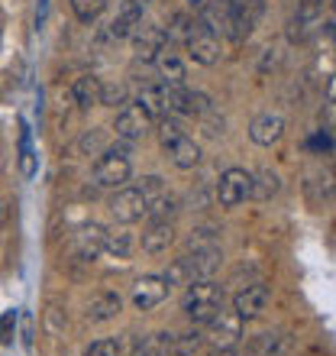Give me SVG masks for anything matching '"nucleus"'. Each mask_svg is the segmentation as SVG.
Segmentation results:
<instances>
[{
  "label": "nucleus",
  "mask_w": 336,
  "mask_h": 356,
  "mask_svg": "<svg viewBox=\"0 0 336 356\" xmlns=\"http://www.w3.org/2000/svg\"><path fill=\"white\" fill-rule=\"evenodd\" d=\"M68 91H72V104H78V111H91L101 104V78L81 75L68 85Z\"/></svg>",
  "instance_id": "obj_20"
},
{
  "label": "nucleus",
  "mask_w": 336,
  "mask_h": 356,
  "mask_svg": "<svg viewBox=\"0 0 336 356\" xmlns=\"http://www.w3.org/2000/svg\"><path fill=\"white\" fill-rule=\"evenodd\" d=\"M136 246H140L136 234H133L126 224H120V227H113V230H107V243H103V253H110L113 259H130V256L136 253Z\"/></svg>",
  "instance_id": "obj_22"
},
{
  "label": "nucleus",
  "mask_w": 336,
  "mask_h": 356,
  "mask_svg": "<svg viewBox=\"0 0 336 356\" xmlns=\"http://www.w3.org/2000/svg\"><path fill=\"white\" fill-rule=\"evenodd\" d=\"M194 26H197L194 17H187V13H171V19H168V26H165L168 46H171V42H185Z\"/></svg>",
  "instance_id": "obj_27"
},
{
  "label": "nucleus",
  "mask_w": 336,
  "mask_h": 356,
  "mask_svg": "<svg viewBox=\"0 0 336 356\" xmlns=\"http://www.w3.org/2000/svg\"><path fill=\"white\" fill-rule=\"evenodd\" d=\"M133 178V159H130V143H110L107 149L94 162V188L101 191H117Z\"/></svg>",
  "instance_id": "obj_1"
},
{
  "label": "nucleus",
  "mask_w": 336,
  "mask_h": 356,
  "mask_svg": "<svg viewBox=\"0 0 336 356\" xmlns=\"http://www.w3.org/2000/svg\"><path fill=\"white\" fill-rule=\"evenodd\" d=\"M330 7H333V13H336V0H330Z\"/></svg>",
  "instance_id": "obj_47"
},
{
  "label": "nucleus",
  "mask_w": 336,
  "mask_h": 356,
  "mask_svg": "<svg viewBox=\"0 0 336 356\" xmlns=\"http://www.w3.org/2000/svg\"><path fill=\"white\" fill-rule=\"evenodd\" d=\"M320 19V0H298V26H314Z\"/></svg>",
  "instance_id": "obj_33"
},
{
  "label": "nucleus",
  "mask_w": 336,
  "mask_h": 356,
  "mask_svg": "<svg viewBox=\"0 0 336 356\" xmlns=\"http://www.w3.org/2000/svg\"><path fill=\"white\" fill-rule=\"evenodd\" d=\"M175 243V224L171 220H149V227L142 230V253H149V256H162L168 253V246Z\"/></svg>",
  "instance_id": "obj_14"
},
{
  "label": "nucleus",
  "mask_w": 336,
  "mask_h": 356,
  "mask_svg": "<svg viewBox=\"0 0 336 356\" xmlns=\"http://www.w3.org/2000/svg\"><path fill=\"white\" fill-rule=\"evenodd\" d=\"M269 298H271V291H269L265 282H249V285H243V289L233 295V311L243 321H255V318L265 314Z\"/></svg>",
  "instance_id": "obj_10"
},
{
  "label": "nucleus",
  "mask_w": 336,
  "mask_h": 356,
  "mask_svg": "<svg viewBox=\"0 0 336 356\" xmlns=\"http://www.w3.org/2000/svg\"><path fill=\"white\" fill-rule=\"evenodd\" d=\"M152 65H156V72H159V81H162V85H185V78H187L185 58L178 56L171 46L162 49Z\"/></svg>",
  "instance_id": "obj_17"
},
{
  "label": "nucleus",
  "mask_w": 336,
  "mask_h": 356,
  "mask_svg": "<svg viewBox=\"0 0 336 356\" xmlns=\"http://www.w3.org/2000/svg\"><path fill=\"white\" fill-rule=\"evenodd\" d=\"M285 136V117L278 111H265L249 123V140L255 146H275Z\"/></svg>",
  "instance_id": "obj_13"
},
{
  "label": "nucleus",
  "mask_w": 336,
  "mask_h": 356,
  "mask_svg": "<svg viewBox=\"0 0 336 356\" xmlns=\"http://www.w3.org/2000/svg\"><path fill=\"white\" fill-rule=\"evenodd\" d=\"M214 101L204 91H191L187 85H168V113L175 117H207Z\"/></svg>",
  "instance_id": "obj_4"
},
{
  "label": "nucleus",
  "mask_w": 336,
  "mask_h": 356,
  "mask_svg": "<svg viewBox=\"0 0 336 356\" xmlns=\"http://www.w3.org/2000/svg\"><path fill=\"white\" fill-rule=\"evenodd\" d=\"M278 191H281V178H278V172L259 169L255 175H252V197H255V201H269V197H275Z\"/></svg>",
  "instance_id": "obj_25"
},
{
  "label": "nucleus",
  "mask_w": 336,
  "mask_h": 356,
  "mask_svg": "<svg viewBox=\"0 0 336 356\" xmlns=\"http://www.w3.org/2000/svg\"><path fill=\"white\" fill-rule=\"evenodd\" d=\"M110 214L117 224H140L146 217V197L136 185H123L110 195Z\"/></svg>",
  "instance_id": "obj_5"
},
{
  "label": "nucleus",
  "mask_w": 336,
  "mask_h": 356,
  "mask_svg": "<svg viewBox=\"0 0 336 356\" xmlns=\"http://www.w3.org/2000/svg\"><path fill=\"white\" fill-rule=\"evenodd\" d=\"M120 311H123L120 291L101 289V291H94L91 298H87V305H84V318L91 321V324H107V321H113Z\"/></svg>",
  "instance_id": "obj_12"
},
{
  "label": "nucleus",
  "mask_w": 336,
  "mask_h": 356,
  "mask_svg": "<svg viewBox=\"0 0 336 356\" xmlns=\"http://www.w3.org/2000/svg\"><path fill=\"white\" fill-rule=\"evenodd\" d=\"M168 295H171V285L165 282V275H142L133 285L130 301L136 311H152V308H159Z\"/></svg>",
  "instance_id": "obj_11"
},
{
  "label": "nucleus",
  "mask_w": 336,
  "mask_h": 356,
  "mask_svg": "<svg viewBox=\"0 0 336 356\" xmlns=\"http://www.w3.org/2000/svg\"><path fill=\"white\" fill-rule=\"evenodd\" d=\"M181 308H185V318L194 327H204L207 321L224 308V285H217L214 279H194L191 285H185Z\"/></svg>",
  "instance_id": "obj_2"
},
{
  "label": "nucleus",
  "mask_w": 336,
  "mask_h": 356,
  "mask_svg": "<svg viewBox=\"0 0 336 356\" xmlns=\"http://www.w3.org/2000/svg\"><path fill=\"white\" fill-rule=\"evenodd\" d=\"M13 337H17V311H3L0 314V343L10 347Z\"/></svg>",
  "instance_id": "obj_34"
},
{
  "label": "nucleus",
  "mask_w": 336,
  "mask_h": 356,
  "mask_svg": "<svg viewBox=\"0 0 336 356\" xmlns=\"http://www.w3.org/2000/svg\"><path fill=\"white\" fill-rule=\"evenodd\" d=\"M278 343H281L278 334H259L255 343H252V356H271L278 350Z\"/></svg>",
  "instance_id": "obj_35"
},
{
  "label": "nucleus",
  "mask_w": 336,
  "mask_h": 356,
  "mask_svg": "<svg viewBox=\"0 0 336 356\" xmlns=\"http://www.w3.org/2000/svg\"><path fill=\"white\" fill-rule=\"evenodd\" d=\"M101 104L103 107H123V104H130V91L123 81H110V85H103L101 81Z\"/></svg>",
  "instance_id": "obj_29"
},
{
  "label": "nucleus",
  "mask_w": 336,
  "mask_h": 356,
  "mask_svg": "<svg viewBox=\"0 0 336 356\" xmlns=\"http://www.w3.org/2000/svg\"><path fill=\"white\" fill-rule=\"evenodd\" d=\"M130 3H136V7H146V3H152V0H130Z\"/></svg>",
  "instance_id": "obj_44"
},
{
  "label": "nucleus",
  "mask_w": 336,
  "mask_h": 356,
  "mask_svg": "<svg viewBox=\"0 0 336 356\" xmlns=\"http://www.w3.org/2000/svg\"><path fill=\"white\" fill-rule=\"evenodd\" d=\"M23 347L33 350V321L23 318Z\"/></svg>",
  "instance_id": "obj_40"
},
{
  "label": "nucleus",
  "mask_w": 336,
  "mask_h": 356,
  "mask_svg": "<svg viewBox=\"0 0 336 356\" xmlns=\"http://www.w3.org/2000/svg\"><path fill=\"white\" fill-rule=\"evenodd\" d=\"M168 159H171V165L175 169H181V172H191V169H197L201 165V146H197L191 136H178L171 146H168Z\"/></svg>",
  "instance_id": "obj_19"
},
{
  "label": "nucleus",
  "mask_w": 336,
  "mask_h": 356,
  "mask_svg": "<svg viewBox=\"0 0 336 356\" xmlns=\"http://www.w3.org/2000/svg\"><path fill=\"white\" fill-rule=\"evenodd\" d=\"M243 324L246 321L236 311H217L214 318L204 324V343L210 350H236V343L243 340Z\"/></svg>",
  "instance_id": "obj_3"
},
{
  "label": "nucleus",
  "mask_w": 336,
  "mask_h": 356,
  "mask_svg": "<svg viewBox=\"0 0 336 356\" xmlns=\"http://www.w3.org/2000/svg\"><path fill=\"white\" fill-rule=\"evenodd\" d=\"M175 350V334L159 330V334H140L133 337V356H168Z\"/></svg>",
  "instance_id": "obj_18"
},
{
  "label": "nucleus",
  "mask_w": 336,
  "mask_h": 356,
  "mask_svg": "<svg viewBox=\"0 0 336 356\" xmlns=\"http://www.w3.org/2000/svg\"><path fill=\"white\" fill-rule=\"evenodd\" d=\"M19 169H23V175L26 178L36 175V156H33V149H29V133H23V156H19Z\"/></svg>",
  "instance_id": "obj_38"
},
{
  "label": "nucleus",
  "mask_w": 336,
  "mask_h": 356,
  "mask_svg": "<svg viewBox=\"0 0 336 356\" xmlns=\"http://www.w3.org/2000/svg\"><path fill=\"white\" fill-rule=\"evenodd\" d=\"M214 227H201V230H194V236H191V246H214Z\"/></svg>",
  "instance_id": "obj_39"
},
{
  "label": "nucleus",
  "mask_w": 336,
  "mask_h": 356,
  "mask_svg": "<svg viewBox=\"0 0 336 356\" xmlns=\"http://www.w3.org/2000/svg\"><path fill=\"white\" fill-rule=\"evenodd\" d=\"M168 356H187V353H181V350H171V353H168Z\"/></svg>",
  "instance_id": "obj_46"
},
{
  "label": "nucleus",
  "mask_w": 336,
  "mask_h": 356,
  "mask_svg": "<svg viewBox=\"0 0 336 356\" xmlns=\"http://www.w3.org/2000/svg\"><path fill=\"white\" fill-rule=\"evenodd\" d=\"M136 104L149 113L152 120H162V117L168 113V85H162V81H156V85H142Z\"/></svg>",
  "instance_id": "obj_23"
},
{
  "label": "nucleus",
  "mask_w": 336,
  "mask_h": 356,
  "mask_svg": "<svg viewBox=\"0 0 336 356\" xmlns=\"http://www.w3.org/2000/svg\"><path fill=\"white\" fill-rule=\"evenodd\" d=\"M140 23H142V7H136V3H123L120 7V13L107 23V33H110V39H130L136 29H140Z\"/></svg>",
  "instance_id": "obj_21"
},
{
  "label": "nucleus",
  "mask_w": 336,
  "mask_h": 356,
  "mask_svg": "<svg viewBox=\"0 0 336 356\" xmlns=\"http://www.w3.org/2000/svg\"><path fill=\"white\" fill-rule=\"evenodd\" d=\"M187 266H191V275L194 279H214V272L220 269V263H224V250L220 246H197L194 253L185 256Z\"/></svg>",
  "instance_id": "obj_16"
},
{
  "label": "nucleus",
  "mask_w": 336,
  "mask_h": 356,
  "mask_svg": "<svg viewBox=\"0 0 336 356\" xmlns=\"http://www.w3.org/2000/svg\"><path fill=\"white\" fill-rule=\"evenodd\" d=\"M103 243H107V227L103 224H81L75 230V250L81 259H97L103 253Z\"/></svg>",
  "instance_id": "obj_15"
},
{
  "label": "nucleus",
  "mask_w": 336,
  "mask_h": 356,
  "mask_svg": "<svg viewBox=\"0 0 336 356\" xmlns=\"http://www.w3.org/2000/svg\"><path fill=\"white\" fill-rule=\"evenodd\" d=\"M130 39H133V58L142 62V65H152L156 56L168 46L165 26H159V23H140V29Z\"/></svg>",
  "instance_id": "obj_8"
},
{
  "label": "nucleus",
  "mask_w": 336,
  "mask_h": 356,
  "mask_svg": "<svg viewBox=\"0 0 336 356\" xmlns=\"http://www.w3.org/2000/svg\"><path fill=\"white\" fill-rule=\"evenodd\" d=\"M214 356H236V350H214Z\"/></svg>",
  "instance_id": "obj_42"
},
{
  "label": "nucleus",
  "mask_w": 336,
  "mask_h": 356,
  "mask_svg": "<svg viewBox=\"0 0 336 356\" xmlns=\"http://www.w3.org/2000/svg\"><path fill=\"white\" fill-rule=\"evenodd\" d=\"M72 10L81 23H94L103 13V0H72Z\"/></svg>",
  "instance_id": "obj_30"
},
{
  "label": "nucleus",
  "mask_w": 336,
  "mask_h": 356,
  "mask_svg": "<svg viewBox=\"0 0 336 356\" xmlns=\"http://www.w3.org/2000/svg\"><path fill=\"white\" fill-rule=\"evenodd\" d=\"M178 211H181V201H178L171 191H162L159 197L146 201V217H149V220H175Z\"/></svg>",
  "instance_id": "obj_24"
},
{
  "label": "nucleus",
  "mask_w": 336,
  "mask_h": 356,
  "mask_svg": "<svg viewBox=\"0 0 336 356\" xmlns=\"http://www.w3.org/2000/svg\"><path fill=\"white\" fill-rule=\"evenodd\" d=\"M178 136H185V130H181V123L171 120V117L165 113V117L159 120V143H162V149H168V146H171V143H175Z\"/></svg>",
  "instance_id": "obj_31"
},
{
  "label": "nucleus",
  "mask_w": 336,
  "mask_h": 356,
  "mask_svg": "<svg viewBox=\"0 0 336 356\" xmlns=\"http://www.w3.org/2000/svg\"><path fill=\"white\" fill-rule=\"evenodd\" d=\"M152 117L146 111H142L140 104L133 101V104H123L120 107V113H117V123H113V130H117V140H123V143H140L146 133L152 130Z\"/></svg>",
  "instance_id": "obj_6"
},
{
  "label": "nucleus",
  "mask_w": 336,
  "mask_h": 356,
  "mask_svg": "<svg viewBox=\"0 0 336 356\" xmlns=\"http://www.w3.org/2000/svg\"><path fill=\"white\" fill-rule=\"evenodd\" d=\"M187 3H194V7H204L207 0H187Z\"/></svg>",
  "instance_id": "obj_45"
},
{
  "label": "nucleus",
  "mask_w": 336,
  "mask_h": 356,
  "mask_svg": "<svg viewBox=\"0 0 336 356\" xmlns=\"http://www.w3.org/2000/svg\"><path fill=\"white\" fill-rule=\"evenodd\" d=\"M185 49H187V58L204 68L220 62V36L210 33L207 26H201V23H197V26L191 29V36L185 39Z\"/></svg>",
  "instance_id": "obj_9"
},
{
  "label": "nucleus",
  "mask_w": 336,
  "mask_h": 356,
  "mask_svg": "<svg viewBox=\"0 0 336 356\" xmlns=\"http://www.w3.org/2000/svg\"><path fill=\"white\" fill-rule=\"evenodd\" d=\"M162 275H165V282L171 285V289H185V285H191V282H194V275H191V266H187L185 256H181V259H175V263L168 266Z\"/></svg>",
  "instance_id": "obj_28"
},
{
  "label": "nucleus",
  "mask_w": 336,
  "mask_h": 356,
  "mask_svg": "<svg viewBox=\"0 0 336 356\" xmlns=\"http://www.w3.org/2000/svg\"><path fill=\"white\" fill-rule=\"evenodd\" d=\"M7 217V201H0V220Z\"/></svg>",
  "instance_id": "obj_43"
},
{
  "label": "nucleus",
  "mask_w": 336,
  "mask_h": 356,
  "mask_svg": "<svg viewBox=\"0 0 336 356\" xmlns=\"http://www.w3.org/2000/svg\"><path fill=\"white\" fill-rule=\"evenodd\" d=\"M65 327H68V314L58 305H49V311H46V330L52 334V337H58V334H65Z\"/></svg>",
  "instance_id": "obj_32"
},
{
  "label": "nucleus",
  "mask_w": 336,
  "mask_h": 356,
  "mask_svg": "<svg viewBox=\"0 0 336 356\" xmlns=\"http://www.w3.org/2000/svg\"><path fill=\"white\" fill-rule=\"evenodd\" d=\"M84 356H120V343L110 337H101V340H94L91 347L84 350Z\"/></svg>",
  "instance_id": "obj_36"
},
{
  "label": "nucleus",
  "mask_w": 336,
  "mask_h": 356,
  "mask_svg": "<svg viewBox=\"0 0 336 356\" xmlns=\"http://www.w3.org/2000/svg\"><path fill=\"white\" fill-rule=\"evenodd\" d=\"M107 146H110V133L103 130V127L84 130L81 136H78V152H81V156H94V159H97Z\"/></svg>",
  "instance_id": "obj_26"
},
{
  "label": "nucleus",
  "mask_w": 336,
  "mask_h": 356,
  "mask_svg": "<svg viewBox=\"0 0 336 356\" xmlns=\"http://www.w3.org/2000/svg\"><path fill=\"white\" fill-rule=\"evenodd\" d=\"M142 191V197H146V201H152V197H159L162 191H168L165 188V181H162L159 175H146V178H140V185H136Z\"/></svg>",
  "instance_id": "obj_37"
},
{
  "label": "nucleus",
  "mask_w": 336,
  "mask_h": 356,
  "mask_svg": "<svg viewBox=\"0 0 336 356\" xmlns=\"http://www.w3.org/2000/svg\"><path fill=\"white\" fill-rule=\"evenodd\" d=\"M217 201L220 207H240L246 197H252V172L246 169H226L217 181Z\"/></svg>",
  "instance_id": "obj_7"
},
{
  "label": "nucleus",
  "mask_w": 336,
  "mask_h": 356,
  "mask_svg": "<svg viewBox=\"0 0 336 356\" xmlns=\"http://www.w3.org/2000/svg\"><path fill=\"white\" fill-rule=\"evenodd\" d=\"M327 101L336 104V72H333V78H330V85H327Z\"/></svg>",
  "instance_id": "obj_41"
}]
</instances>
